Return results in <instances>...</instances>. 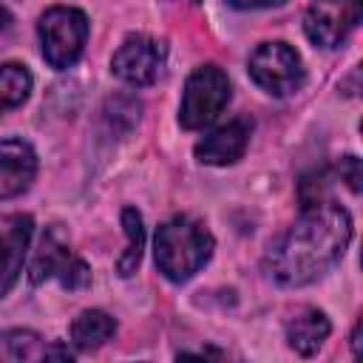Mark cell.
<instances>
[{
  "mask_svg": "<svg viewBox=\"0 0 363 363\" xmlns=\"http://www.w3.org/2000/svg\"><path fill=\"white\" fill-rule=\"evenodd\" d=\"M349 241L352 216L335 201H320L306 207L303 216L269 244L264 269L281 286H306L343 258Z\"/></svg>",
  "mask_w": 363,
  "mask_h": 363,
  "instance_id": "6da1fadb",
  "label": "cell"
},
{
  "mask_svg": "<svg viewBox=\"0 0 363 363\" xmlns=\"http://www.w3.org/2000/svg\"><path fill=\"white\" fill-rule=\"evenodd\" d=\"M153 255L159 272L173 281H190L213 255V235L210 230L193 216H173L156 230Z\"/></svg>",
  "mask_w": 363,
  "mask_h": 363,
  "instance_id": "7a4b0ae2",
  "label": "cell"
},
{
  "mask_svg": "<svg viewBox=\"0 0 363 363\" xmlns=\"http://www.w3.org/2000/svg\"><path fill=\"white\" fill-rule=\"evenodd\" d=\"M37 37H40L43 57L51 68L57 71L71 68L82 57V48L88 40V17L85 11L71 6H51L48 11L40 14Z\"/></svg>",
  "mask_w": 363,
  "mask_h": 363,
  "instance_id": "3957f363",
  "label": "cell"
},
{
  "mask_svg": "<svg viewBox=\"0 0 363 363\" xmlns=\"http://www.w3.org/2000/svg\"><path fill=\"white\" fill-rule=\"evenodd\" d=\"M230 102V79L218 65H199L182 94V108H179V122L187 130L207 128Z\"/></svg>",
  "mask_w": 363,
  "mask_h": 363,
  "instance_id": "277c9868",
  "label": "cell"
},
{
  "mask_svg": "<svg viewBox=\"0 0 363 363\" xmlns=\"http://www.w3.org/2000/svg\"><path fill=\"white\" fill-rule=\"evenodd\" d=\"M31 284H43L48 278H57L65 289H82L91 284V267L71 252V244L60 224L48 227L37 244V252L28 264Z\"/></svg>",
  "mask_w": 363,
  "mask_h": 363,
  "instance_id": "5b68a950",
  "label": "cell"
},
{
  "mask_svg": "<svg viewBox=\"0 0 363 363\" xmlns=\"http://www.w3.org/2000/svg\"><path fill=\"white\" fill-rule=\"evenodd\" d=\"M247 71L258 88L272 96H289L303 85L301 54L286 43H261L247 62Z\"/></svg>",
  "mask_w": 363,
  "mask_h": 363,
  "instance_id": "8992f818",
  "label": "cell"
},
{
  "mask_svg": "<svg viewBox=\"0 0 363 363\" xmlns=\"http://www.w3.org/2000/svg\"><path fill=\"white\" fill-rule=\"evenodd\" d=\"M164 62H167V48L162 40L150 34H130L111 57V71L122 82L133 88H145L162 77Z\"/></svg>",
  "mask_w": 363,
  "mask_h": 363,
  "instance_id": "52a82bcc",
  "label": "cell"
},
{
  "mask_svg": "<svg viewBox=\"0 0 363 363\" xmlns=\"http://www.w3.org/2000/svg\"><path fill=\"white\" fill-rule=\"evenodd\" d=\"M363 17V0H309L303 31L318 48H337Z\"/></svg>",
  "mask_w": 363,
  "mask_h": 363,
  "instance_id": "ba28073f",
  "label": "cell"
},
{
  "mask_svg": "<svg viewBox=\"0 0 363 363\" xmlns=\"http://www.w3.org/2000/svg\"><path fill=\"white\" fill-rule=\"evenodd\" d=\"M34 235V218L26 213H6L0 216V298L11 292L17 284L26 252Z\"/></svg>",
  "mask_w": 363,
  "mask_h": 363,
  "instance_id": "9c48e42d",
  "label": "cell"
},
{
  "mask_svg": "<svg viewBox=\"0 0 363 363\" xmlns=\"http://www.w3.org/2000/svg\"><path fill=\"white\" fill-rule=\"evenodd\" d=\"M37 153L26 139H0V199H14L31 187Z\"/></svg>",
  "mask_w": 363,
  "mask_h": 363,
  "instance_id": "30bf717a",
  "label": "cell"
},
{
  "mask_svg": "<svg viewBox=\"0 0 363 363\" xmlns=\"http://www.w3.org/2000/svg\"><path fill=\"white\" fill-rule=\"evenodd\" d=\"M247 142H250V122L233 119L196 142V159L201 164H216V167L233 164L244 156Z\"/></svg>",
  "mask_w": 363,
  "mask_h": 363,
  "instance_id": "8fae6325",
  "label": "cell"
},
{
  "mask_svg": "<svg viewBox=\"0 0 363 363\" xmlns=\"http://www.w3.org/2000/svg\"><path fill=\"white\" fill-rule=\"evenodd\" d=\"M48 357L71 360V352L65 346L45 343L31 329H9V332H0V360L23 363V360H48Z\"/></svg>",
  "mask_w": 363,
  "mask_h": 363,
  "instance_id": "7c38bea8",
  "label": "cell"
},
{
  "mask_svg": "<svg viewBox=\"0 0 363 363\" xmlns=\"http://www.w3.org/2000/svg\"><path fill=\"white\" fill-rule=\"evenodd\" d=\"M332 326H329V318L320 312V309H312V306H303L298 309L289 320H286V343L298 352V354H315L323 340L329 337Z\"/></svg>",
  "mask_w": 363,
  "mask_h": 363,
  "instance_id": "4fadbf2b",
  "label": "cell"
},
{
  "mask_svg": "<svg viewBox=\"0 0 363 363\" xmlns=\"http://www.w3.org/2000/svg\"><path fill=\"white\" fill-rule=\"evenodd\" d=\"M116 332V320L102 309H85L71 323V343L79 352L99 349L105 340H111Z\"/></svg>",
  "mask_w": 363,
  "mask_h": 363,
  "instance_id": "5bb4252c",
  "label": "cell"
},
{
  "mask_svg": "<svg viewBox=\"0 0 363 363\" xmlns=\"http://www.w3.org/2000/svg\"><path fill=\"white\" fill-rule=\"evenodd\" d=\"M34 88V77L20 62H3L0 65V116L20 108Z\"/></svg>",
  "mask_w": 363,
  "mask_h": 363,
  "instance_id": "9a60e30c",
  "label": "cell"
},
{
  "mask_svg": "<svg viewBox=\"0 0 363 363\" xmlns=\"http://www.w3.org/2000/svg\"><path fill=\"white\" fill-rule=\"evenodd\" d=\"M122 230L128 235V247H125V252L116 261V272L122 278H130L139 269L142 250H145V224H142V216L133 207H125L122 210Z\"/></svg>",
  "mask_w": 363,
  "mask_h": 363,
  "instance_id": "2e32d148",
  "label": "cell"
},
{
  "mask_svg": "<svg viewBox=\"0 0 363 363\" xmlns=\"http://www.w3.org/2000/svg\"><path fill=\"white\" fill-rule=\"evenodd\" d=\"M337 179H343L352 193H360V162H357V156H343L340 159Z\"/></svg>",
  "mask_w": 363,
  "mask_h": 363,
  "instance_id": "e0dca14e",
  "label": "cell"
},
{
  "mask_svg": "<svg viewBox=\"0 0 363 363\" xmlns=\"http://www.w3.org/2000/svg\"><path fill=\"white\" fill-rule=\"evenodd\" d=\"M233 9L250 11V9H272V6H284L286 0H227Z\"/></svg>",
  "mask_w": 363,
  "mask_h": 363,
  "instance_id": "ac0fdd59",
  "label": "cell"
},
{
  "mask_svg": "<svg viewBox=\"0 0 363 363\" xmlns=\"http://www.w3.org/2000/svg\"><path fill=\"white\" fill-rule=\"evenodd\" d=\"M352 352L354 357L360 354V323H354V332H352Z\"/></svg>",
  "mask_w": 363,
  "mask_h": 363,
  "instance_id": "d6986e66",
  "label": "cell"
},
{
  "mask_svg": "<svg viewBox=\"0 0 363 363\" xmlns=\"http://www.w3.org/2000/svg\"><path fill=\"white\" fill-rule=\"evenodd\" d=\"M9 23H11V14H9V11H6V6L0 3V31H3V28H9Z\"/></svg>",
  "mask_w": 363,
  "mask_h": 363,
  "instance_id": "ffe728a7",
  "label": "cell"
},
{
  "mask_svg": "<svg viewBox=\"0 0 363 363\" xmlns=\"http://www.w3.org/2000/svg\"><path fill=\"white\" fill-rule=\"evenodd\" d=\"M190 3H199V0H190Z\"/></svg>",
  "mask_w": 363,
  "mask_h": 363,
  "instance_id": "44dd1931",
  "label": "cell"
}]
</instances>
